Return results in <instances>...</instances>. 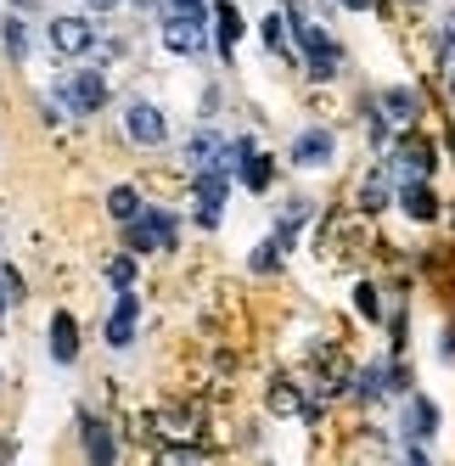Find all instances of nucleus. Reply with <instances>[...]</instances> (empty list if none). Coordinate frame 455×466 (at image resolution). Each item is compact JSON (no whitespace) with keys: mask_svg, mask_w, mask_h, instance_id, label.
Masks as SVG:
<instances>
[{"mask_svg":"<svg viewBox=\"0 0 455 466\" xmlns=\"http://www.w3.org/2000/svg\"><path fill=\"white\" fill-rule=\"evenodd\" d=\"M51 51H56V56H90V51H96V28H90L85 17H74V12L51 17Z\"/></svg>","mask_w":455,"mask_h":466,"instance_id":"obj_1","label":"nucleus"},{"mask_svg":"<svg viewBox=\"0 0 455 466\" xmlns=\"http://www.w3.org/2000/svg\"><path fill=\"white\" fill-rule=\"evenodd\" d=\"M164 46H169L175 56H203V46H208L203 17H191V12H169V17H164Z\"/></svg>","mask_w":455,"mask_h":466,"instance_id":"obj_2","label":"nucleus"},{"mask_svg":"<svg viewBox=\"0 0 455 466\" xmlns=\"http://www.w3.org/2000/svg\"><path fill=\"white\" fill-rule=\"evenodd\" d=\"M129 248H136V253H157V248H175V214H164V208L141 214L136 225H129Z\"/></svg>","mask_w":455,"mask_h":466,"instance_id":"obj_3","label":"nucleus"},{"mask_svg":"<svg viewBox=\"0 0 455 466\" xmlns=\"http://www.w3.org/2000/svg\"><path fill=\"white\" fill-rule=\"evenodd\" d=\"M62 102H68L74 113H96V107L107 102V79L96 74V68H79V74L62 79Z\"/></svg>","mask_w":455,"mask_h":466,"instance_id":"obj_4","label":"nucleus"},{"mask_svg":"<svg viewBox=\"0 0 455 466\" xmlns=\"http://www.w3.org/2000/svg\"><path fill=\"white\" fill-rule=\"evenodd\" d=\"M124 129H129V141H141V147H164V136H169V118L157 113L152 102H136L124 113Z\"/></svg>","mask_w":455,"mask_h":466,"instance_id":"obj_5","label":"nucleus"},{"mask_svg":"<svg viewBox=\"0 0 455 466\" xmlns=\"http://www.w3.org/2000/svg\"><path fill=\"white\" fill-rule=\"evenodd\" d=\"M79 432H85V461H90V466H113V461H118V439H113V427H107L102 416H85Z\"/></svg>","mask_w":455,"mask_h":466,"instance_id":"obj_6","label":"nucleus"},{"mask_svg":"<svg viewBox=\"0 0 455 466\" xmlns=\"http://www.w3.org/2000/svg\"><path fill=\"white\" fill-rule=\"evenodd\" d=\"M225 186H231V180H225V169H219V163H214V169H203L197 175V225H219V203H225Z\"/></svg>","mask_w":455,"mask_h":466,"instance_id":"obj_7","label":"nucleus"},{"mask_svg":"<svg viewBox=\"0 0 455 466\" xmlns=\"http://www.w3.org/2000/svg\"><path fill=\"white\" fill-rule=\"evenodd\" d=\"M394 169L405 175V186H410V180H428V175H433V147L416 141V136L399 141V147H394Z\"/></svg>","mask_w":455,"mask_h":466,"instance_id":"obj_8","label":"nucleus"},{"mask_svg":"<svg viewBox=\"0 0 455 466\" xmlns=\"http://www.w3.org/2000/svg\"><path fill=\"white\" fill-rule=\"evenodd\" d=\"M51 360H56V365H74V360H79V320H74L68 309L51 315Z\"/></svg>","mask_w":455,"mask_h":466,"instance_id":"obj_9","label":"nucleus"},{"mask_svg":"<svg viewBox=\"0 0 455 466\" xmlns=\"http://www.w3.org/2000/svg\"><path fill=\"white\" fill-rule=\"evenodd\" d=\"M298 40H304V51H309V74L327 79V74L338 68V46H332V35H327V28H298Z\"/></svg>","mask_w":455,"mask_h":466,"instance_id":"obj_10","label":"nucleus"},{"mask_svg":"<svg viewBox=\"0 0 455 466\" xmlns=\"http://www.w3.org/2000/svg\"><path fill=\"white\" fill-rule=\"evenodd\" d=\"M332 152H338V141H332V129H304L298 141H292V163H332Z\"/></svg>","mask_w":455,"mask_h":466,"instance_id":"obj_11","label":"nucleus"},{"mask_svg":"<svg viewBox=\"0 0 455 466\" xmlns=\"http://www.w3.org/2000/svg\"><path fill=\"white\" fill-rule=\"evenodd\" d=\"M136 315H141V304L124 292L118 304H113V315H107V343H113V349H124L129 338H136Z\"/></svg>","mask_w":455,"mask_h":466,"instance_id":"obj_12","label":"nucleus"},{"mask_svg":"<svg viewBox=\"0 0 455 466\" xmlns=\"http://www.w3.org/2000/svg\"><path fill=\"white\" fill-rule=\"evenodd\" d=\"M399 208H405L410 219H421V225H428V219L439 214V197L428 191V180H410V186H399Z\"/></svg>","mask_w":455,"mask_h":466,"instance_id":"obj_13","label":"nucleus"},{"mask_svg":"<svg viewBox=\"0 0 455 466\" xmlns=\"http://www.w3.org/2000/svg\"><path fill=\"white\" fill-rule=\"evenodd\" d=\"M405 432H410V444H416V439H433V432H439V405H433V399H410Z\"/></svg>","mask_w":455,"mask_h":466,"instance_id":"obj_14","label":"nucleus"},{"mask_svg":"<svg viewBox=\"0 0 455 466\" xmlns=\"http://www.w3.org/2000/svg\"><path fill=\"white\" fill-rule=\"evenodd\" d=\"M107 214H113L118 225H136V219H141V197H136V186H113V191H107Z\"/></svg>","mask_w":455,"mask_h":466,"instance_id":"obj_15","label":"nucleus"},{"mask_svg":"<svg viewBox=\"0 0 455 466\" xmlns=\"http://www.w3.org/2000/svg\"><path fill=\"white\" fill-rule=\"evenodd\" d=\"M214 23H219V46L231 51V46L242 40V12L231 6V0H219V6H214Z\"/></svg>","mask_w":455,"mask_h":466,"instance_id":"obj_16","label":"nucleus"},{"mask_svg":"<svg viewBox=\"0 0 455 466\" xmlns=\"http://www.w3.org/2000/svg\"><path fill=\"white\" fill-rule=\"evenodd\" d=\"M382 113H388V118H399V124H410V118H416V96L399 90V85H394V90H382Z\"/></svg>","mask_w":455,"mask_h":466,"instance_id":"obj_17","label":"nucleus"},{"mask_svg":"<svg viewBox=\"0 0 455 466\" xmlns=\"http://www.w3.org/2000/svg\"><path fill=\"white\" fill-rule=\"evenodd\" d=\"M242 186H248V191H270V157L248 152V157H242Z\"/></svg>","mask_w":455,"mask_h":466,"instance_id":"obj_18","label":"nucleus"},{"mask_svg":"<svg viewBox=\"0 0 455 466\" xmlns=\"http://www.w3.org/2000/svg\"><path fill=\"white\" fill-rule=\"evenodd\" d=\"M186 157L197 163V169H214V157H219V141L208 136V129H197V136L186 141Z\"/></svg>","mask_w":455,"mask_h":466,"instance_id":"obj_19","label":"nucleus"},{"mask_svg":"<svg viewBox=\"0 0 455 466\" xmlns=\"http://www.w3.org/2000/svg\"><path fill=\"white\" fill-rule=\"evenodd\" d=\"M0 40H6V56H12V62H23V56H28V28H23V17H6Z\"/></svg>","mask_w":455,"mask_h":466,"instance_id":"obj_20","label":"nucleus"},{"mask_svg":"<svg viewBox=\"0 0 455 466\" xmlns=\"http://www.w3.org/2000/svg\"><path fill=\"white\" fill-rule=\"evenodd\" d=\"M107 281H113L118 292H129V287H136V253H118V258H107Z\"/></svg>","mask_w":455,"mask_h":466,"instance_id":"obj_21","label":"nucleus"},{"mask_svg":"<svg viewBox=\"0 0 455 466\" xmlns=\"http://www.w3.org/2000/svg\"><path fill=\"white\" fill-rule=\"evenodd\" d=\"M270 410H276V416H298V410H304V405H298V388H292V382H276V388H270Z\"/></svg>","mask_w":455,"mask_h":466,"instance_id":"obj_22","label":"nucleus"},{"mask_svg":"<svg viewBox=\"0 0 455 466\" xmlns=\"http://www.w3.org/2000/svg\"><path fill=\"white\" fill-rule=\"evenodd\" d=\"M248 264H253V270H258V276H270V270H281V242H258Z\"/></svg>","mask_w":455,"mask_h":466,"instance_id":"obj_23","label":"nucleus"},{"mask_svg":"<svg viewBox=\"0 0 455 466\" xmlns=\"http://www.w3.org/2000/svg\"><path fill=\"white\" fill-rule=\"evenodd\" d=\"M360 208H366V214L388 208V180H382V175H371V180H366V191H360Z\"/></svg>","mask_w":455,"mask_h":466,"instance_id":"obj_24","label":"nucleus"},{"mask_svg":"<svg viewBox=\"0 0 455 466\" xmlns=\"http://www.w3.org/2000/svg\"><path fill=\"white\" fill-rule=\"evenodd\" d=\"M157 466H203V455H197V450H186V444H169L164 455H157Z\"/></svg>","mask_w":455,"mask_h":466,"instance_id":"obj_25","label":"nucleus"},{"mask_svg":"<svg viewBox=\"0 0 455 466\" xmlns=\"http://www.w3.org/2000/svg\"><path fill=\"white\" fill-rule=\"evenodd\" d=\"M354 304H360V315H366V320H377V315H382V309H377V287H366V281H360V292H354Z\"/></svg>","mask_w":455,"mask_h":466,"instance_id":"obj_26","label":"nucleus"},{"mask_svg":"<svg viewBox=\"0 0 455 466\" xmlns=\"http://www.w3.org/2000/svg\"><path fill=\"white\" fill-rule=\"evenodd\" d=\"M265 46H270V51L287 46V23H281V17H265Z\"/></svg>","mask_w":455,"mask_h":466,"instance_id":"obj_27","label":"nucleus"},{"mask_svg":"<svg viewBox=\"0 0 455 466\" xmlns=\"http://www.w3.org/2000/svg\"><path fill=\"white\" fill-rule=\"evenodd\" d=\"M85 6H90V12H118L124 0H85Z\"/></svg>","mask_w":455,"mask_h":466,"instance_id":"obj_28","label":"nucleus"},{"mask_svg":"<svg viewBox=\"0 0 455 466\" xmlns=\"http://www.w3.org/2000/svg\"><path fill=\"white\" fill-rule=\"evenodd\" d=\"M175 12H191V17H203V0H175Z\"/></svg>","mask_w":455,"mask_h":466,"instance_id":"obj_29","label":"nucleus"},{"mask_svg":"<svg viewBox=\"0 0 455 466\" xmlns=\"http://www.w3.org/2000/svg\"><path fill=\"white\" fill-rule=\"evenodd\" d=\"M6 304H12V287H6V276H0V315H6Z\"/></svg>","mask_w":455,"mask_h":466,"instance_id":"obj_30","label":"nucleus"},{"mask_svg":"<svg viewBox=\"0 0 455 466\" xmlns=\"http://www.w3.org/2000/svg\"><path fill=\"white\" fill-rule=\"evenodd\" d=\"M405 466H428V455H421V450L410 444V455H405Z\"/></svg>","mask_w":455,"mask_h":466,"instance_id":"obj_31","label":"nucleus"},{"mask_svg":"<svg viewBox=\"0 0 455 466\" xmlns=\"http://www.w3.org/2000/svg\"><path fill=\"white\" fill-rule=\"evenodd\" d=\"M444 85H450V102H455V62H450V74H444Z\"/></svg>","mask_w":455,"mask_h":466,"instance_id":"obj_32","label":"nucleus"},{"mask_svg":"<svg viewBox=\"0 0 455 466\" xmlns=\"http://www.w3.org/2000/svg\"><path fill=\"white\" fill-rule=\"evenodd\" d=\"M343 6H354V12H366V6H371V0H343Z\"/></svg>","mask_w":455,"mask_h":466,"instance_id":"obj_33","label":"nucleus"},{"mask_svg":"<svg viewBox=\"0 0 455 466\" xmlns=\"http://www.w3.org/2000/svg\"><path fill=\"white\" fill-rule=\"evenodd\" d=\"M12 6H17V12H28V6H40V0H12Z\"/></svg>","mask_w":455,"mask_h":466,"instance_id":"obj_34","label":"nucleus"},{"mask_svg":"<svg viewBox=\"0 0 455 466\" xmlns=\"http://www.w3.org/2000/svg\"><path fill=\"white\" fill-rule=\"evenodd\" d=\"M450 152H455V136H450Z\"/></svg>","mask_w":455,"mask_h":466,"instance_id":"obj_35","label":"nucleus"},{"mask_svg":"<svg viewBox=\"0 0 455 466\" xmlns=\"http://www.w3.org/2000/svg\"><path fill=\"white\" fill-rule=\"evenodd\" d=\"M141 6H152V0H141Z\"/></svg>","mask_w":455,"mask_h":466,"instance_id":"obj_36","label":"nucleus"}]
</instances>
